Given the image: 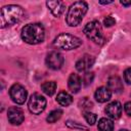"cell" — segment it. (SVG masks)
<instances>
[{"instance_id": "6da1fadb", "label": "cell", "mask_w": 131, "mask_h": 131, "mask_svg": "<svg viewBox=\"0 0 131 131\" xmlns=\"http://www.w3.org/2000/svg\"><path fill=\"white\" fill-rule=\"evenodd\" d=\"M25 16V11L19 5L9 4L1 8L0 12V27L6 28L19 23Z\"/></svg>"}, {"instance_id": "7a4b0ae2", "label": "cell", "mask_w": 131, "mask_h": 131, "mask_svg": "<svg viewBox=\"0 0 131 131\" xmlns=\"http://www.w3.org/2000/svg\"><path fill=\"white\" fill-rule=\"evenodd\" d=\"M20 37L28 44H32V45L39 44L44 41L45 29L39 23L28 24L21 29Z\"/></svg>"}, {"instance_id": "3957f363", "label": "cell", "mask_w": 131, "mask_h": 131, "mask_svg": "<svg viewBox=\"0 0 131 131\" xmlns=\"http://www.w3.org/2000/svg\"><path fill=\"white\" fill-rule=\"evenodd\" d=\"M88 10V4L85 1H76L74 2L68 10L66 21L71 27H76L81 24L84 15Z\"/></svg>"}, {"instance_id": "277c9868", "label": "cell", "mask_w": 131, "mask_h": 131, "mask_svg": "<svg viewBox=\"0 0 131 131\" xmlns=\"http://www.w3.org/2000/svg\"><path fill=\"white\" fill-rule=\"evenodd\" d=\"M53 45L56 48L62 49V50H73L82 45V41L80 38L67 34V33H61L55 37L53 40Z\"/></svg>"}, {"instance_id": "5b68a950", "label": "cell", "mask_w": 131, "mask_h": 131, "mask_svg": "<svg viewBox=\"0 0 131 131\" xmlns=\"http://www.w3.org/2000/svg\"><path fill=\"white\" fill-rule=\"evenodd\" d=\"M85 36L96 44H102L104 41L102 27L97 20H91L87 23L83 29Z\"/></svg>"}, {"instance_id": "8992f818", "label": "cell", "mask_w": 131, "mask_h": 131, "mask_svg": "<svg viewBox=\"0 0 131 131\" xmlns=\"http://www.w3.org/2000/svg\"><path fill=\"white\" fill-rule=\"evenodd\" d=\"M28 107H29V111L34 115L41 114L46 107L45 97L39 93L32 94L29 99V102H28Z\"/></svg>"}, {"instance_id": "52a82bcc", "label": "cell", "mask_w": 131, "mask_h": 131, "mask_svg": "<svg viewBox=\"0 0 131 131\" xmlns=\"http://www.w3.org/2000/svg\"><path fill=\"white\" fill-rule=\"evenodd\" d=\"M9 95L13 102L16 104H23L27 100L28 92L24 86L20 84H13L9 89Z\"/></svg>"}, {"instance_id": "ba28073f", "label": "cell", "mask_w": 131, "mask_h": 131, "mask_svg": "<svg viewBox=\"0 0 131 131\" xmlns=\"http://www.w3.org/2000/svg\"><path fill=\"white\" fill-rule=\"evenodd\" d=\"M46 66L51 70H59L64 62V58L61 53L57 51H51L46 56Z\"/></svg>"}, {"instance_id": "9c48e42d", "label": "cell", "mask_w": 131, "mask_h": 131, "mask_svg": "<svg viewBox=\"0 0 131 131\" xmlns=\"http://www.w3.org/2000/svg\"><path fill=\"white\" fill-rule=\"evenodd\" d=\"M7 119L12 125H20L25 120V115L21 108L16 106H11L7 112Z\"/></svg>"}, {"instance_id": "30bf717a", "label": "cell", "mask_w": 131, "mask_h": 131, "mask_svg": "<svg viewBox=\"0 0 131 131\" xmlns=\"http://www.w3.org/2000/svg\"><path fill=\"white\" fill-rule=\"evenodd\" d=\"M105 113L111 119L117 120L122 115V104L119 101H113L106 105Z\"/></svg>"}, {"instance_id": "8fae6325", "label": "cell", "mask_w": 131, "mask_h": 131, "mask_svg": "<svg viewBox=\"0 0 131 131\" xmlns=\"http://www.w3.org/2000/svg\"><path fill=\"white\" fill-rule=\"evenodd\" d=\"M93 63H94V57L89 54H84L76 62V69L79 72H86L93 66Z\"/></svg>"}, {"instance_id": "7c38bea8", "label": "cell", "mask_w": 131, "mask_h": 131, "mask_svg": "<svg viewBox=\"0 0 131 131\" xmlns=\"http://www.w3.org/2000/svg\"><path fill=\"white\" fill-rule=\"evenodd\" d=\"M94 97H95L96 101H98V102H101V103L106 102L112 97V91L107 87L101 86V87L96 89V91L94 93Z\"/></svg>"}, {"instance_id": "4fadbf2b", "label": "cell", "mask_w": 131, "mask_h": 131, "mask_svg": "<svg viewBox=\"0 0 131 131\" xmlns=\"http://www.w3.org/2000/svg\"><path fill=\"white\" fill-rule=\"evenodd\" d=\"M107 88L115 93H120L123 90V82L118 76H112L107 80Z\"/></svg>"}, {"instance_id": "5bb4252c", "label": "cell", "mask_w": 131, "mask_h": 131, "mask_svg": "<svg viewBox=\"0 0 131 131\" xmlns=\"http://www.w3.org/2000/svg\"><path fill=\"white\" fill-rule=\"evenodd\" d=\"M81 85H82V82H81V78L79 77L78 74H71L70 77H69V80H68V86H69V89L71 90L72 93H78L79 90L81 89Z\"/></svg>"}, {"instance_id": "9a60e30c", "label": "cell", "mask_w": 131, "mask_h": 131, "mask_svg": "<svg viewBox=\"0 0 131 131\" xmlns=\"http://www.w3.org/2000/svg\"><path fill=\"white\" fill-rule=\"evenodd\" d=\"M46 5L54 16H59L64 10V3L62 1H47Z\"/></svg>"}, {"instance_id": "2e32d148", "label": "cell", "mask_w": 131, "mask_h": 131, "mask_svg": "<svg viewBox=\"0 0 131 131\" xmlns=\"http://www.w3.org/2000/svg\"><path fill=\"white\" fill-rule=\"evenodd\" d=\"M56 101H57L60 105H62V106H68V105H70V104L72 103L73 98H72V95L69 94L68 92H66V91H60V92L57 94V96H56Z\"/></svg>"}, {"instance_id": "e0dca14e", "label": "cell", "mask_w": 131, "mask_h": 131, "mask_svg": "<svg viewBox=\"0 0 131 131\" xmlns=\"http://www.w3.org/2000/svg\"><path fill=\"white\" fill-rule=\"evenodd\" d=\"M97 128L99 131H113L114 130V123L108 118H101L98 121Z\"/></svg>"}, {"instance_id": "ac0fdd59", "label": "cell", "mask_w": 131, "mask_h": 131, "mask_svg": "<svg viewBox=\"0 0 131 131\" xmlns=\"http://www.w3.org/2000/svg\"><path fill=\"white\" fill-rule=\"evenodd\" d=\"M41 89L42 91L48 95V96H51L55 93V90H56V83L54 81H47V82H44L42 85H41Z\"/></svg>"}, {"instance_id": "d6986e66", "label": "cell", "mask_w": 131, "mask_h": 131, "mask_svg": "<svg viewBox=\"0 0 131 131\" xmlns=\"http://www.w3.org/2000/svg\"><path fill=\"white\" fill-rule=\"evenodd\" d=\"M61 116H62V111L61 110H54V111H52L48 116H47V118H46V121L48 122V123H55L56 121H58L60 118H61Z\"/></svg>"}, {"instance_id": "ffe728a7", "label": "cell", "mask_w": 131, "mask_h": 131, "mask_svg": "<svg viewBox=\"0 0 131 131\" xmlns=\"http://www.w3.org/2000/svg\"><path fill=\"white\" fill-rule=\"evenodd\" d=\"M84 118L89 125H94L96 123V120H97L96 115L94 113H91V112H84Z\"/></svg>"}, {"instance_id": "44dd1931", "label": "cell", "mask_w": 131, "mask_h": 131, "mask_svg": "<svg viewBox=\"0 0 131 131\" xmlns=\"http://www.w3.org/2000/svg\"><path fill=\"white\" fill-rule=\"evenodd\" d=\"M93 79H94V74H93L92 72H86V73L84 74L83 78H82L83 85H84V86H88V85H90V84L92 83Z\"/></svg>"}, {"instance_id": "7402d4cb", "label": "cell", "mask_w": 131, "mask_h": 131, "mask_svg": "<svg viewBox=\"0 0 131 131\" xmlns=\"http://www.w3.org/2000/svg\"><path fill=\"white\" fill-rule=\"evenodd\" d=\"M80 105H81V107L84 110V112H90L89 110H91L92 106H93L92 102L88 99V97H84V98L80 101Z\"/></svg>"}, {"instance_id": "603a6c76", "label": "cell", "mask_w": 131, "mask_h": 131, "mask_svg": "<svg viewBox=\"0 0 131 131\" xmlns=\"http://www.w3.org/2000/svg\"><path fill=\"white\" fill-rule=\"evenodd\" d=\"M66 125H67L68 127H70V128H74V129H84V130H87V127H85V126H83V125H81V124H79V123H77V122L70 121V120L67 121Z\"/></svg>"}, {"instance_id": "cb8c5ba5", "label": "cell", "mask_w": 131, "mask_h": 131, "mask_svg": "<svg viewBox=\"0 0 131 131\" xmlns=\"http://www.w3.org/2000/svg\"><path fill=\"white\" fill-rule=\"evenodd\" d=\"M115 24H116V19H115L113 16H111V15L106 16V17L103 19V25H104L105 27H107V28L114 26Z\"/></svg>"}, {"instance_id": "d4e9b609", "label": "cell", "mask_w": 131, "mask_h": 131, "mask_svg": "<svg viewBox=\"0 0 131 131\" xmlns=\"http://www.w3.org/2000/svg\"><path fill=\"white\" fill-rule=\"evenodd\" d=\"M124 80L127 84L131 85V68H128L124 72Z\"/></svg>"}, {"instance_id": "484cf974", "label": "cell", "mask_w": 131, "mask_h": 131, "mask_svg": "<svg viewBox=\"0 0 131 131\" xmlns=\"http://www.w3.org/2000/svg\"><path fill=\"white\" fill-rule=\"evenodd\" d=\"M124 110H125V113H126L128 116H131V101H128V102L125 103Z\"/></svg>"}, {"instance_id": "4316f807", "label": "cell", "mask_w": 131, "mask_h": 131, "mask_svg": "<svg viewBox=\"0 0 131 131\" xmlns=\"http://www.w3.org/2000/svg\"><path fill=\"white\" fill-rule=\"evenodd\" d=\"M120 3L123 5V6H126V7H128V6H130L131 5V0L130 1H125V0H121L120 1Z\"/></svg>"}, {"instance_id": "83f0119b", "label": "cell", "mask_w": 131, "mask_h": 131, "mask_svg": "<svg viewBox=\"0 0 131 131\" xmlns=\"http://www.w3.org/2000/svg\"><path fill=\"white\" fill-rule=\"evenodd\" d=\"M100 4H110V3H113V1H99Z\"/></svg>"}, {"instance_id": "f1b7e54d", "label": "cell", "mask_w": 131, "mask_h": 131, "mask_svg": "<svg viewBox=\"0 0 131 131\" xmlns=\"http://www.w3.org/2000/svg\"><path fill=\"white\" fill-rule=\"evenodd\" d=\"M120 131H130V130H127V129H121Z\"/></svg>"}]
</instances>
